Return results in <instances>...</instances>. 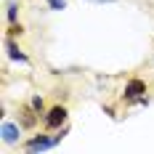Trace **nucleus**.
<instances>
[{
	"label": "nucleus",
	"instance_id": "1",
	"mask_svg": "<svg viewBox=\"0 0 154 154\" xmlns=\"http://www.w3.org/2000/svg\"><path fill=\"white\" fill-rule=\"evenodd\" d=\"M69 120V109L64 106V104H56V106L45 109V114H43V125H45V130H59L64 128Z\"/></svg>",
	"mask_w": 154,
	"mask_h": 154
},
{
	"label": "nucleus",
	"instance_id": "2",
	"mask_svg": "<svg viewBox=\"0 0 154 154\" xmlns=\"http://www.w3.org/2000/svg\"><path fill=\"white\" fill-rule=\"evenodd\" d=\"M146 91H149L146 80H141V77H130V80L125 82V88H122V101H128V104H133L136 98H141V96H146Z\"/></svg>",
	"mask_w": 154,
	"mask_h": 154
},
{
	"label": "nucleus",
	"instance_id": "3",
	"mask_svg": "<svg viewBox=\"0 0 154 154\" xmlns=\"http://www.w3.org/2000/svg\"><path fill=\"white\" fill-rule=\"evenodd\" d=\"M21 133H24V128L19 125V120H16V122H11V120H3V125H0V141H3L5 146L21 143Z\"/></svg>",
	"mask_w": 154,
	"mask_h": 154
},
{
	"label": "nucleus",
	"instance_id": "4",
	"mask_svg": "<svg viewBox=\"0 0 154 154\" xmlns=\"http://www.w3.org/2000/svg\"><path fill=\"white\" fill-rule=\"evenodd\" d=\"M53 146H56L53 133H37V136H32V138L24 141V149H27V152H48V149H53Z\"/></svg>",
	"mask_w": 154,
	"mask_h": 154
},
{
	"label": "nucleus",
	"instance_id": "5",
	"mask_svg": "<svg viewBox=\"0 0 154 154\" xmlns=\"http://www.w3.org/2000/svg\"><path fill=\"white\" fill-rule=\"evenodd\" d=\"M5 56L11 59V61H19V64H29V56L19 48V43H16L11 35H5Z\"/></svg>",
	"mask_w": 154,
	"mask_h": 154
},
{
	"label": "nucleus",
	"instance_id": "6",
	"mask_svg": "<svg viewBox=\"0 0 154 154\" xmlns=\"http://www.w3.org/2000/svg\"><path fill=\"white\" fill-rule=\"evenodd\" d=\"M37 117H40V114H37L29 104L19 109V125H21V128H35V125H37Z\"/></svg>",
	"mask_w": 154,
	"mask_h": 154
},
{
	"label": "nucleus",
	"instance_id": "7",
	"mask_svg": "<svg viewBox=\"0 0 154 154\" xmlns=\"http://www.w3.org/2000/svg\"><path fill=\"white\" fill-rule=\"evenodd\" d=\"M19 11H21V3L19 0H5V21L8 24L19 21Z\"/></svg>",
	"mask_w": 154,
	"mask_h": 154
},
{
	"label": "nucleus",
	"instance_id": "8",
	"mask_svg": "<svg viewBox=\"0 0 154 154\" xmlns=\"http://www.w3.org/2000/svg\"><path fill=\"white\" fill-rule=\"evenodd\" d=\"M29 106L35 109L37 114H45V98H43L40 93H35V96H32V98H29Z\"/></svg>",
	"mask_w": 154,
	"mask_h": 154
},
{
	"label": "nucleus",
	"instance_id": "9",
	"mask_svg": "<svg viewBox=\"0 0 154 154\" xmlns=\"http://www.w3.org/2000/svg\"><path fill=\"white\" fill-rule=\"evenodd\" d=\"M45 5L51 11H64L66 8V0H45Z\"/></svg>",
	"mask_w": 154,
	"mask_h": 154
},
{
	"label": "nucleus",
	"instance_id": "10",
	"mask_svg": "<svg viewBox=\"0 0 154 154\" xmlns=\"http://www.w3.org/2000/svg\"><path fill=\"white\" fill-rule=\"evenodd\" d=\"M8 35H11V37H16V35H24V27L16 21V24H11V27H8Z\"/></svg>",
	"mask_w": 154,
	"mask_h": 154
},
{
	"label": "nucleus",
	"instance_id": "11",
	"mask_svg": "<svg viewBox=\"0 0 154 154\" xmlns=\"http://www.w3.org/2000/svg\"><path fill=\"white\" fill-rule=\"evenodd\" d=\"M133 104H136V106H149V104H152V98H149V96H141V98H136Z\"/></svg>",
	"mask_w": 154,
	"mask_h": 154
},
{
	"label": "nucleus",
	"instance_id": "12",
	"mask_svg": "<svg viewBox=\"0 0 154 154\" xmlns=\"http://www.w3.org/2000/svg\"><path fill=\"white\" fill-rule=\"evenodd\" d=\"M91 3H101L104 5V3H120V0H91Z\"/></svg>",
	"mask_w": 154,
	"mask_h": 154
}]
</instances>
